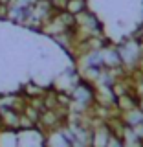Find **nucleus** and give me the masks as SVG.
Returning a JSON list of instances; mask_svg holds the SVG:
<instances>
[{
  "instance_id": "1",
  "label": "nucleus",
  "mask_w": 143,
  "mask_h": 147,
  "mask_svg": "<svg viewBox=\"0 0 143 147\" xmlns=\"http://www.w3.org/2000/svg\"><path fill=\"white\" fill-rule=\"evenodd\" d=\"M20 112L22 110H15V109H0V125H2V131H18Z\"/></svg>"
},
{
  "instance_id": "2",
  "label": "nucleus",
  "mask_w": 143,
  "mask_h": 147,
  "mask_svg": "<svg viewBox=\"0 0 143 147\" xmlns=\"http://www.w3.org/2000/svg\"><path fill=\"white\" fill-rule=\"evenodd\" d=\"M46 147H72L70 140L62 132V127L57 129V131L46 132Z\"/></svg>"
},
{
  "instance_id": "3",
  "label": "nucleus",
  "mask_w": 143,
  "mask_h": 147,
  "mask_svg": "<svg viewBox=\"0 0 143 147\" xmlns=\"http://www.w3.org/2000/svg\"><path fill=\"white\" fill-rule=\"evenodd\" d=\"M140 107V98L136 96V92H130V94H125V96H119L116 99V109L121 112H127L130 109H136Z\"/></svg>"
},
{
  "instance_id": "4",
  "label": "nucleus",
  "mask_w": 143,
  "mask_h": 147,
  "mask_svg": "<svg viewBox=\"0 0 143 147\" xmlns=\"http://www.w3.org/2000/svg\"><path fill=\"white\" fill-rule=\"evenodd\" d=\"M121 121L125 123L127 127H136V125H141L143 123V109L141 107H136V109H130L127 112H121L119 114Z\"/></svg>"
},
{
  "instance_id": "5",
  "label": "nucleus",
  "mask_w": 143,
  "mask_h": 147,
  "mask_svg": "<svg viewBox=\"0 0 143 147\" xmlns=\"http://www.w3.org/2000/svg\"><path fill=\"white\" fill-rule=\"evenodd\" d=\"M44 94H46V88L39 86L37 83H28L24 88H22V96L26 98V101H30V99H37V98H42Z\"/></svg>"
},
{
  "instance_id": "6",
  "label": "nucleus",
  "mask_w": 143,
  "mask_h": 147,
  "mask_svg": "<svg viewBox=\"0 0 143 147\" xmlns=\"http://www.w3.org/2000/svg\"><path fill=\"white\" fill-rule=\"evenodd\" d=\"M0 147H18V131H0Z\"/></svg>"
},
{
  "instance_id": "7",
  "label": "nucleus",
  "mask_w": 143,
  "mask_h": 147,
  "mask_svg": "<svg viewBox=\"0 0 143 147\" xmlns=\"http://www.w3.org/2000/svg\"><path fill=\"white\" fill-rule=\"evenodd\" d=\"M107 147H125V144H123V140L121 138H117V136H110V140H108V145Z\"/></svg>"
},
{
  "instance_id": "8",
  "label": "nucleus",
  "mask_w": 143,
  "mask_h": 147,
  "mask_svg": "<svg viewBox=\"0 0 143 147\" xmlns=\"http://www.w3.org/2000/svg\"><path fill=\"white\" fill-rule=\"evenodd\" d=\"M141 147H143V142H141Z\"/></svg>"
}]
</instances>
